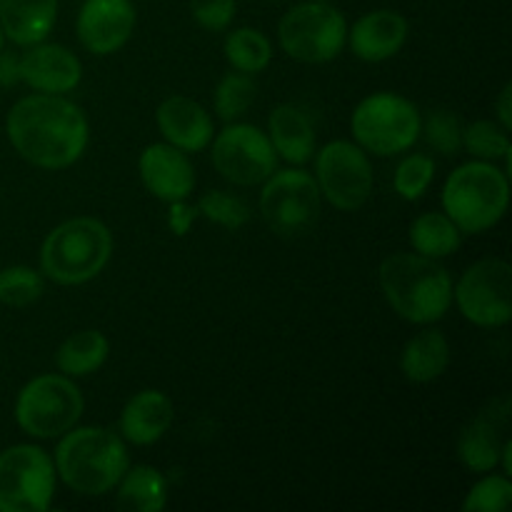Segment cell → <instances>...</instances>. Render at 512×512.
Masks as SVG:
<instances>
[{
  "label": "cell",
  "instance_id": "6da1fadb",
  "mask_svg": "<svg viewBox=\"0 0 512 512\" xmlns=\"http://www.w3.org/2000/svg\"><path fill=\"white\" fill-rule=\"evenodd\" d=\"M5 130L20 158L45 170L73 165L88 145L83 110L58 95H28L10 108Z\"/></svg>",
  "mask_w": 512,
  "mask_h": 512
},
{
  "label": "cell",
  "instance_id": "7a4b0ae2",
  "mask_svg": "<svg viewBox=\"0 0 512 512\" xmlns=\"http://www.w3.org/2000/svg\"><path fill=\"white\" fill-rule=\"evenodd\" d=\"M380 288L400 318L410 323H435L453 303V280L448 270L428 255L398 253L380 265Z\"/></svg>",
  "mask_w": 512,
  "mask_h": 512
},
{
  "label": "cell",
  "instance_id": "3957f363",
  "mask_svg": "<svg viewBox=\"0 0 512 512\" xmlns=\"http://www.w3.org/2000/svg\"><path fill=\"white\" fill-rule=\"evenodd\" d=\"M55 470L80 495H103L128 470L123 440L105 428H80L65 435L55 450Z\"/></svg>",
  "mask_w": 512,
  "mask_h": 512
},
{
  "label": "cell",
  "instance_id": "277c9868",
  "mask_svg": "<svg viewBox=\"0 0 512 512\" xmlns=\"http://www.w3.org/2000/svg\"><path fill=\"white\" fill-rule=\"evenodd\" d=\"M113 235L100 220L73 218L58 225L45 238L40 265L48 278L60 285H80L93 280L108 265Z\"/></svg>",
  "mask_w": 512,
  "mask_h": 512
},
{
  "label": "cell",
  "instance_id": "5b68a950",
  "mask_svg": "<svg viewBox=\"0 0 512 512\" xmlns=\"http://www.w3.org/2000/svg\"><path fill=\"white\" fill-rule=\"evenodd\" d=\"M508 203V175L490 163L460 165L443 188L445 215L460 233H483L498 225Z\"/></svg>",
  "mask_w": 512,
  "mask_h": 512
},
{
  "label": "cell",
  "instance_id": "8992f818",
  "mask_svg": "<svg viewBox=\"0 0 512 512\" xmlns=\"http://www.w3.org/2000/svg\"><path fill=\"white\" fill-rule=\"evenodd\" d=\"M83 415V395L68 375H40L18 395L15 418L33 438H58Z\"/></svg>",
  "mask_w": 512,
  "mask_h": 512
},
{
  "label": "cell",
  "instance_id": "52a82bcc",
  "mask_svg": "<svg viewBox=\"0 0 512 512\" xmlns=\"http://www.w3.org/2000/svg\"><path fill=\"white\" fill-rule=\"evenodd\" d=\"M280 45L300 63H328L338 58L348 40L343 13L328 3H300L278 25Z\"/></svg>",
  "mask_w": 512,
  "mask_h": 512
},
{
  "label": "cell",
  "instance_id": "ba28073f",
  "mask_svg": "<svg viewBox=\"0 0 512 512\" xmlns=\"http://www.w3.org/2000/svg\"><path fill=\"white\" fill-rule=\"evenodd\" d=\"M420 130L418 108L403 95L375 93L353 113L355 140L375 155L403 153L418 140Z\"/></svg>",
  "mask_w": 512,
  "mask_h": 512
},
{
  "label": "cell",
  "instance_id": "9c48e42d",
  "mask_svg": "<svg viewBox=\"0 0 512 512\" xmlns=\"http://www.w3.org/2000/svg\"><path fill=\"white\" fill-rule=\"evenodd\" d=\"M53 493V460L43 448L15 445L0 453V512H43Z\"/></svg>",
  "mask_w": 512,
  "mask_h": 512
},
{
  "label": "cell",
  "instance_id": "30bf717a",
  "mask_svg": "<svg viewBox=\"0 0 512 512\" xmlns=\"http://www.w3.org/2000/svg\"><path fill=\"white\" fill-rule=\"evenodd\" d=\"M265 225L280 238L305 235L320 218V188L305 170L270 175L260 195Z\"/></svg>",
  "mask_w": 512,
  "mask_h": 512
},
{
  "label": "cell",
  "instance_id": "8fae6325",
  "mask_svg": "<svg viewBox=\"0 0 512 512\" xmlns=\"http://www.w3.org/2000/svg\"><path fill=\"white\" fill-rule=\"evenodd\" d=\"M458 308L480 328H500L512 318V270L505 260L485 258L470 265L455 288Z\"/></svg>",
  "mask_w": 512,
  "mask_h": 512
},
{
  "label": "cell",
  "instance_id": "7c38bea8",
  "mask_svg": "<svg viewBox=\"0 0 512 512\" xmlns=\"http://www.w3.org/2000/svg\"><path fill=\"white\" fill-rule=\"evenodd\" d=\"M315 173L320 195L338 210L363 208L373 193V165L363 148L348 140L325 145L315 160Z\"/></svg>",
  "mask_w": 512,
  "mask_h": 512
},
{
  "label": "cell",
  "instance_id": "4fadbf2b",
  "mask_svg": "<svg viewBox=\"0 0 512 512\" xmlns=\"http://www.w3.org/2000/svg\"><path fill=\"white\" fill-rule=\"evenodd\" d=\"M213 165L235 185H258L275 173V148L255 125H230L215 138Z\"/></svg>",
  "mask_w": 512,
  "mask_h": 512
},
{
  "label": "cell",
  "instance_id": "5bb4252c",
  "mask_svg": "<svg viewBox=\"0 0 512 512\" xmlns=\"http://www.w3.org/2000/svg\"><path fill=\"white\" fill-rule=\"evenodd\" d=\"M135 28L130 0H85L78 15V38L93 55H110L123 48Z\"/></svg>",
  "mask_w": 512,
  "mask_h": 512
},
{
  "label": "cell",
  "instance_id": "9a60e30c",
  "mask_svg": "<svg viewBox=\"0 0 512 512\" xmlns=\"http://www.w3.org/2000/svg\"><path fill=\"white\" fill-rule=\"evenodd\" d=\"M510 418V400L500 398L490 403L478 418L460 433L458 455L465 468L473 473H488L500 463V450H503L505 425Z\"/></svg>",
  "mask_w": 512,
  "mask_h": 512
},
{
  "label": "cell",
  "instance_id": "2e32d148",
  "mask_svg": "<svg viewBox=\"0 0 512 512\" xmlns=\"http://www.w3.org/2000/svg\"><path fill=\"white\" fill-rule=\"evenodd\" d=\"M140 178L155 198L175 203L193 193L195 170L180 148L170 143H153L140 155Z\"/></svg>",
  "mask_w": 512,
  "mask_h": 512
},
{
  "label": "cell",
  "instance_id": "e0dca14e",
  "mask_svg": "<svg viewBox=\"0 0 512 512\" xmlns=\"http://www.w3.org/2000/svg\"><path fill=\"white\" fill-rule=\"evenodd\" d=\"M18 73L25 85L40 93H68L83 78L80 60L63 45H30L28 53L18 58Z\"/></svg>",
  "mask_w": 512,
  "mask_h": 512
},
{
  "label": "cell",
  "instance_id": "ac0fdd59",
  "mask_svg": "<svg viewBox=\"0 0 512 512\" xmlns=\"http://www.w3.org/2000/svg\"><path fill=\"white\" fill-rule=\"evenodd\" d=\"M158 128L165 140L183 153H198V150L208 148L215 133L208 110L185 95H173L160 103Z\"/></svg>",
  "mask_w": 512,
  "mask_h": 512
},
{
  "label": "cell",
  "instance_id": "d6986e66",
  "mask_svg": "<svg viewBox=\"0 0 512 512\" xmlns=\"http://www.w3.org/2000/svg\"><path fill=\"white\" fill-rule=\"evenodd\" d=\"M408 20L395 10H375L363 15L350 30V48L365 63H383L403 48Z\"/></svg>",
  "mask_w": 512,
  "mask_h": 512
},
{
  "label": "cell",
  "instance_id": "ffe728a7",
  "mask_svg": "<svg viewBox=\"0 0 512 512\" xmlns=\"http://www.w3.org/2000/svg\"><path fill=\"white\" fill-rule=\"evenodd\" d=\"M173 425V403L160 390L133 395L120 415V430L133 445H153Z\"/></svg>",
  "mask_w": 512,
  "mask_h": 512
},
{
  "label": "cell",
  "instance_id": "44dd1931",
  "mask_svg": "<svg viewBox=\"0 0 512 512\" xmlns=\"http://www.w3.org/2000/svg\"><path fill=\"white\" fill-rule=\"evenodd\" d=\"M58 0H0V25L15 45L43 43L55 25Z\"/></svg>",
  "mask_w": 512,
  "mask_h": 512
},
{
  "label": "cell",
  "instance_id": "7402d4cb",
  "mask_svg": "<svg viewBox=\"0 0 512 512\" xmlns=\"http://www.w3.org/2000/svg\"><path fill=\"white\" fill-rule=\"evenodd\" d=\"M270 143L288 163H308L315 150L313 123L295 105H278L270 115Z\"/></svg>",
  "mask_w": 512,
  "mask_h": 512
},
{
  "label": "cell",
  "instance_id": "603a6c76",
  "mask_svg": "<svg viewBox=\"0 0 512 512\" xmlns=\"http://www.w3.org/2000/svg\"><path fill=\"white\" fill-rule=\"evenodd\" d=\"M450 345L440 330H423L403 350V373L413 383H430L448 370Z\"/></svg>",
  "mask_w": 512,
  "mask_h": 512
},
{
  "label": "cell",
  "instance_id": "cb8c5ba5",
  "mask_svg": "<svg viewBox=\"0 0 512 512\" xmlns=\"http://www.w3.org/2000/svg\"><path fill=\"white\" fill-rule=\"evenodd\" d=\"M108 353V338L100 330H80L60 345L55 363L68 378H85L105 363Z\"/></svg>",
  "mask_w": 512,
  "mask_h": 512
},
{
  "label": "cell",
  "instance_id": "d4e9b609",
  "mask_svg": "<svg viewBox=\"0 0 512 512\" xmlns=\"http://www.w3.org/2000/svg\"><path fill=\"white\" fill-rule=\"evenodd\" d=\"M123 485L118 493V508L128 512H160L165 508V480L150 465H138L133 470H125Z\"/></svg>",
  "mask_w": 512,
  "mask_h": 512
},
{
  "label": "cell",
  "instance_id": "484cf974",
  "mask_svg": "<svg viewBox=\"0 0 512 512\" xmlns=\"http://www.w3.org/2000/svg\"><path fill=\"white\" fill-rule=\"evenodd\" d=\"M410 243L420 255L438 260L460 248V230L445 213H425L410 225Z\"/></svg>",
  "mask_w": 512,
  "mask_h": 512
},
{
  "label": "cell",
  "instance_id": "4316f807",
  "mask_svg": "<svg viewBox=\"0 0 512 512\" xmlns=\"http://www.w3.org/2000/svg\"><path fill=\"white\" fill-rule=\"evenodd\" d=\"M225 58L238 73H260L270 65V40L255 28H240L225 38Z\"/></svg>",
  "mask_w": 512,
  "mask_h": 512
},
{
  "label": "cell",
  "instance_id": "83f0119b",
  "mask_svg": "<svg viewBox=\"0 0 512 512\" xmlns=\"http://www.w3.org/2000/svg\"><path fill=\"white\" fill-rule=\"evenodd\" d=\"M45 283L33 268L13 265L0 270V303L10 308H28L43 295Z\"/></svg>",
  "mask_w": 512,
  "mask_h": 512
},
{
  "label": "cell",
  "instance_id": "f1b7e54d",
  "mask_svg": "<svg viewBox=\"0 0 512 512\" xmlns=\"http://www.w3.org/2000/svg\"><path fill=\"white\" fill-rule=\"evenodd\" d=\"M255 93L258 88L248 73H228L215 88V113L223 120L240 118L253 105Z\"/></svg>",
  "mask_w": 512,
  "mask_h": 512
},
{
  "label": "cell",
  "instance_id": "f546056e",
  "mask_svg": "<svg viewBox=\"0 0 512 512\" xmlns=\"http://www.w3.org/2000/svg\"><path fill=\"white\" fill-rule=\"evenodd\" d=\"M463 148L480 160H500L510 155L508 130L490 120H478L463 128Z\"/></svg>",
  "mask_w": 512,
  "mask_h": 512
},
{
  "label": "cell",
  "instance_id": "4dcf8cb0",
  "mask_svg": "<svg viewBox=\"0 0 512 512\" xmlns=\"http://www.w3.org/2000/svg\"><path fill=\"white\" fill-rule=\"evenodd\" d=\"M198 213L203 215L210 223H218L228 230H238L248 223L250 210L235 195L223 193V190H213V193H205L198 203Z\"/></svg>",
  "mask_w": 512,
  "mask_h": 512
},
{
  "label": "cell",
  "instance_id": "1f68e13d",
  "mask_svg": "<svg viewBox=\"0 0 512 512\" xmlns=\"http://www.w3.org/2000/svg\"><path fill=\"white\" fill-rule=\"evenodd\" d=\"M435 178V163L428 155H410L395 170V190L405 200H420Z\"/></svg>",
  "mask_w": 512,
  "mask_h": 512
},
{
  "label": "cell",
  "instance_id": "d6a6232c",
  "mask_svg": "<svg viewBox=\"0 0 512 512\" xmlns=\"http://www.w3.org/2000/svg\"><path fill=\"white\" fill-rule=\"evenodd\" d=\"M425 140L443 155H458L463 150V125L460 118L450 110H435L425 120Z\"/></svg>",
  "mask_w": 512,
  "mask_h": 512
},
{
  "label": "cell",
  "instance_id": "836d02e7",
  "mask_svg": "<svg viewBox=\"0 0 512 512\" xmlns=\"http://www.w3.org/2000/svg\"><path fill=\"white\" fill-rule=\"evenodd\" d=\"M512 500V485L503 475H490V478L480 480L468 498L463 500L465 512H503L508 510Z\"/></svg>",
  "mask_w": 512,
  "mask_h": 512
},
{
  "label": "cell",
  "instance_id": "e575fe53",
  "mask_svg": "<svg viewBox=\"0 0 512 512\" xmlns=\"http://www.w3.org/2000/svg\"><path fill=\"white\" fill-rule=\"evenodd\" d=\"M195 20L208 30H225L235 15V0H190Z\"/></svg>",
  "mask_w": 512,
  "mask_h": 512
},
{
  "label": "cell",
  "instance_id": "d590c367",
  "mask_svg": "<svg viewBox=\"0 0 512 512\" xmlns=\"http://www.w3.org/2000/svg\"><path fill=\"white\" fill-rule=\"evenodd\" d=\"M195 215H198V208L195 205H188L185 200H175V203H170V228H173L175 235H185L188 233L190 223L195 220Z\"/></svg>",
  "mask_w": 512,
  "mask_h": 512
},
{
  "label": "cell",
  "instance_id": "8d00e7d4",
  "mask_svg": "<svg viewBox=\"0 0 512 512\" xmlns=\"http://www.w3.org/2000/svg\"><path fill=\"white\" fill-rule=\"evenodd\" d=\"M18 80H20L18 58H15L13 53L0 50V85H3V88H10V85H15Z\"/></svg>",
  "mask_w": 512,
  "mask_h": 512
},
{
  "label": "cell",
  "instance_id": "74e56055",
  "mask_svg": "<svg viewBox=\"0 0 512 512\" xmlns=\"http://www.w3.org/2000/svg\"><path fill=\"white\" fill-rule=\"evenodd\" d=\"M512 85L505 83V88L500 90V98H498V115H500V123H503L505 130L512 128Z\"/></svg>",
  "mask_w": 512,
  "mask_h": 512
},
{
  "label": "cell",
  "instance_id": "f35d334b",
  "mask_svg": "<svg viewBox=\"0 0 512 512\" xmlns=\"http://www.w3.org/2000/svg\"><path fill=\"white\" fill-rule=\"evenodd\" d=\"M3 43H5V33H3V25H0V50H3Z\"/></svg>",
  "mask_w": 512,
  "mask_h": 512
},
{
  "label": "cell",
  "instance_id": "ab89813d",
  "mask_svg": "<svg viewBox=\"0 0 512 512\" xmlns=\"http://www.w3.org/2000/svg\"><path fill=\"white\" fill-rule=\"evenodd\" d=\"M315 3H328V0H315Z\"/></svg>",
  "mask_w": 512,
  "mask_h": 512
}]
</instances>
